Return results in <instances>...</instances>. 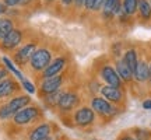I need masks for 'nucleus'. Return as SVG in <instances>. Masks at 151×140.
I'll return each mask as SVG.
<instances>
[{
	"mask_svg": "<svg viewBox=\"0 0 151 140\" xmlns=\"http://www.w3.org/2000/svg\"><path fill=\"white\" fill-rule=\"evenodd\" d=\"M42 118V109L38 107V105H28V107L22 108L21 111L13 116V123L14 126H20V128H24V126H29V125L37 123L38 119Z\"/></svg>",
	"mask_w": 151,
	"mask_h": 140,
	"instance_id": "nucleus-10",
	"label": "nucleus"
},
{
	"mask_svg": "<svg viewBox=\"0 0 151 140\" xmlns=\"http://www.w3.org/2000/svg\"><path fill=\"white\" fill-rule=\"evenodd\" d=\"M150 4H151V0H150Z\"/></svg>",
	"mask_w": 151,
	"mask_h": 140,
	"instance_id": "nucleus-36",
	"label": "nucleus"
},
{
	"mask_svg": "<svg viewBox=\"0 0 151 140\" xmlns=\"http://www.w3.org/2000/svg\"><path fill=\"white\" fill-rule=\"evenodd\" d=\"M21 90L20 83L14 79L9 76L7 79L0 81V101L7 100V98H13L14 95H17V92Z\"/></svg>",
	"mask_w": 151,
	"mask_h": 140,
	"instance_id": "nucleus-14",
	"label": "nucleus"
},
{
	"mask_svg": "<svg viewBox=\"0 0 151 140\" xmlns=\"http://www.w3.org/2000/svg\"><path fill=\"white\" fill-rule=\"evenodd\" d=\"M137 21L146 25L151 22V4L148 0H139V7H137Z\"/></svg>",
	"mask_w": 151,
	"mask_h": 140,
	"instance_id": "nucleus-18",
	"label": "nucleus"
},
{
	"mask_svg": "<svg viewBox=\"0 0 151 140\" xmlns=\"http://www.w3.org/2000/svg\"><path fill=\"white\" fill-rule=\"evenodd\" d=\"M122 60H123L126 65L129 66V69L134 73L136 66H137V62H139V52L136 48H127L123 51V55H122Z\"/></svg>",
	"mask_w": 151,
	"mask_h": 140,
	"instance_id": "nucleus-20",
	"label": "nucleus"
},
{
	"mask_svg": "<svg viewBox=\"0 0 151 140\" xmlns=\"http://www.w3.org/2000/svg\"><path fill=\"white\" fill-rule=\"evenodd\" d=\"M14 28H16V21H14L11 17H7V16L0 17V42H1L3 38L9 32H11Z\"/></svg>",
	"mask_w": 151,
	"mask_h": 140,
	"instance_id": "nucleus-21",
	"label": "nucleus"
},
{
	"mask_svg": "<svg viewBox=\"0 0 151 140\" xmlns=\"http://www.w3.org/2000/svg\"><path fill=\"white\" fill-rule=\"evenodd\" d=\"M70 59H71V56L69 52L60 51L59 53L53 58V60L49 63L48 67L39 74V80H45V79L53 77V76L60 74L62 71H65L70 66Z\"/></svg>",
	"mask_w": 151,
	"mask_h": 140,
	"instance_id": "nucleus-9",
	"label": "nucleus"
},
{
	"mask_svg": "<svg viewBox=\"0 0 151 140\" xmlns=\"http://www.w3.org/2000/svg\"><path fill=\"white\" fill-rule=\"evenodd\" d=\"M21 84H22V87H24V88H25V90L29 92V94H34V92L37 91V90H35V86H34V84L29 80H27V79H25L24 81H21Z\"/></svg>",
	"mask_w": 151,
	"mask_h": 140,
	"instance_id": "nucleus-27",
	"label": "nucleus"
},
{
	"mask_svg": "<svg viewBox=\"0 0 151 140\" xmlns=\"http://www.w3.org/2000/svg\"><path fill=\"white\" fill-rule=\"evenodd\" d=\"M9 76H10V73H9V70L6 69L4 66H3V67L0 66V81H1V80H4V79H7Z\"/></svg>",
	"mask_w": 151,
	"mask_h": 140,
	"instance_id": "nucleus-30",
	"label": "nucleus"
},
{
	"mask_svg": "<svg viewBox=\"0 0 151 140\" xmlns=\"http://www.w3.org/2000/svg\"><path fill=\"white\" fill-rule=\"evenodd\" d=\"M133 80L136 83H139V84H143V83L148 81V62L144 58H139L136 70L133 73Z\"/></svg>",
	"mask_w": 151,
	"mask_h": 140,
	"instance_id": "nucleus-17",
	"label": "nucleus"
},
{
	"mask_svg": "<svg viewBox=\"0 0 151 140\" xmlns=\"http://www.w3.org/2000/svg\"><path fill=\"white\" fill-rule=\"evenodd\" d=\"M66 87H63V88H60V90H58V91L52 92V94H48V95H45V97L41 98L43 105L48 108V109L56 111V107H58V104H59L60 98H62V95H63V92L66 91Z\"/></svg>",
	"mask_w": 151,
	"mask_h": 140,
	"instance_id": "nucleus-19",
	"label": "nucleus"
},
{
	"mask_svg": "<svg viewBox=\"0 0 151 140\" xmlns=\"http://www.w3.org/2000/svg\"><path fill=\"white\" fill-rule=\"evenodd\" d=\"M99 94L108 102L118 107L119 109H124V107H126V90L112 86H102L99 90Z\"/></svg>",
	"mask_w": 151,
	"mask_h": 140,
	"instance_id": "nucleus-12",
	"label": "nucleus"
},
{
	"mask_svg": "<svg viewBox=\"0 0 151 140\" xmlns=\"http://www.w3.org/2000/svg\"><path fill=\"white\" fill-rule=\"evenodd\" d=\"M73 1L74 0H59L56 3V7L58 10H60V14L65 17H69L70 16V11H71V7H73Z\"/></svg>",
	"mask_w": 151,
	"mask_h": 140,
	"instance_id": "nucleus-25",
	"label": "nucleus"
},
{
	"mask_svg": "<svg viewBox=\"0 0 151 140\" xmlns=\"http://www.w3.org/2000/svg\"><path fill=\"white\" fill-rule=\"evenodd\" d=\"M116 140H136V137L132 135V132H122L116 137Z\"/></svg>",
	"mask_w": 151,
	"mask_h": 140,
	"instance_id": "nucleus-28",
	"label": "nucleus"
},
{
	"mask_svg": "<svg viewBox=\"0 0 151 140\" xmlns=\"http://www.w3.org/2000/svg\"><path fill=\"white\" fill-rule=\"evenodd\" d=\"M94 76H98L99 81H102L104 86H112L118 87L122 90H126V86L123 81L120 80L119 74L113 67L112 59L109 56H101L95 60V66H94Z\"/></svg>",
	"mask_w": 151,
	"mask_h": 140,
	"instance_id": "nucleus-1",
	"label": "nucleus"
},
{
	"mask_svg": "<svg viewBox=\"0 0 151 140\" xmlns=\"http://www.w3.org/2000/svg\"><path fill=\"white\" fill-rule=\"evenodd\" d=\"M43 140H55V136H49V137H46V139H43Z\"/></svg>",
	"mask_w": 151,
	"mask_h": 140,
	"instance_id": "nucleus-35",
	"label": "nucleus"
},
{
	"mask_svg": "<svg viewBox=\"0 0 151 140\" xmlns=\"http://www.w3.org/2000/svg\"><path fill=\"white\" fill-rule=\"evenodd\" d=\"M58 1H59V0H43V3L48 6H53V4H56Z\"/></svg>",
	"mask_w": 151,
	"mask_h": 140,
	"instance_id": "nucleus-33",
	"label": "nucleus"
},
{
	"mask_svg": "<svg viewBox=\"0 0 151 140\" xmlns=\"http://www.w3.org/2000/svg\"><path fill=\"white\" fill-rule=\"evenodd\" d=\"M7 11H9V7L0 0V17H3V16H6L7 14Z\"/></svg>",
	"mask_w": 151,
	"mask_h": 140,
	"instance_id": "nucleus-31",
	"label": "nucleus"
},
{
	"mask_svg": "<svg viewBox=\"0 0 151 140\" xmlns=\"http://www.w3.org/2000/svg\"><path fill=\"white\" fill-rule=\"evenodd\" d=\"M83 98L84 97L80 92V88H74L71 84H69L56 107V111L60 113V116L70 115L73 113V111H76L78 107L83 105Z\"/></svg>",
	"mask_w": 151,
	"mask_h": 140,
	"instance_id": "nucleus-4",
	"label": "nucleus"
},
{
	"mask_svg": "<svg viewBox=\"0 0 151 140\" xmlns=\"http://www.w3.org/2000/svg\"><path fill=\"white\" fill-rule=\"evenodd\" d=\"M143 108H144V109H151V98L143 101Z\"/></svg>",
	"mask_w": 151,
	"mask_h": 140,
	"instance_id": "nucleus-32",
	"label": "nucleus"
},
{
	"mask_svg": "<svg viewBox=\"0 0 151 140\" xmlns=\"http://www.w3.org/2000/svg\"><path fill=\"white\" fill-rule=\"evenodd\" d=\"M148 83L151 84V62H148Z\"/></svg>",
	"mask_w": 151,
	"mask_h": 140,
	"instance_id": "nucleus-34",
	"label": "nucleus"
},
{
	"mask_svg": "<svg viewBox=\"0 0 151 140\" xmlns=\"http://www.w3.org/2000/svg\"><path fill=\"white\" fill-rule=\"evenodd\" d=\"M59 52L60 49L56 48L55 43L48 42L43 43V45H39V48L35 51V53L32 55V58L28 62V67L34 74H41Z\"/></svg>",
	"mask_w": 151,
	"mask_h": 140,
	"instance_id": "nucleus-2",
	"label": "nucleus"
},
{
	"mask_svg": "<svg viewBox=\"0 0 151 140\" xmlns=\"http://www.w3.org/2000/svg\"><path fill=\"white\" fill-rule=\"evenodd\" d=\"M70 67H71V65L69 66L65 71H62L60 74H56V76H53V77L45 79V80H41L39 86H38V95L42 98V97H45V95H48V94H52V92L58 91V90L63 88V87L69 86L71 79L74 77V76L71 77Z\"/></svg>",
	"mask_w": 151,
	"mask_h": 140,
	"instance_id": "nucleus-5",
	"label": "nucleus"
},
{
	"mask_svg": "<svg viewBox=\"0 0 151 140\" xmlns=\"http://www.w3.org/2000/svg\"><path fill=\"white\" fill-rule=\"evenodd\" d=\"M31 104V97L27 94H18L14 95L13 98H10L7 102L0 105V119L6 121L10 119L16 115L18 111H21L22 108L28 107Z\"/></svg>",
	"mask_w": 151,
	"mask_h": 140,
	"instance_id": "nucleus-8",
	"label": "nucleus"
},
{
	"mask_svg": "<svg viewBox=\"0 0 151 140\" xmlns=\"http://www.w3.org/2000/svg\"><path fill=\"white\" fill-rule=\"evenodd\" d=\"M112 63H113V67L116 70V73L119 74L120 77V80L123 81L124 86H130V84H133V71L129 69V66L124 63L122 58H119V59H112Z\"/></svg>",
	"mask_w": 151,
	"mask_h": 140,
	"instance_id": "nucleus-16",
	"label": "nucleus"
},
{
	"mask_svg": "<svg viewBox=\"0 0 151 140\" xmlns=\"http://www.w3.org/2000/svg\"><path fill=\"white\" fill-rule=\"evenodd\" d=\"M98 0H86V4H84V10L81 13L80 20H84V18H90V17L94 16L95 13V7H97Z\"/></svg>",
	"mask_w": 151,
	"mask_h": 140,
	"instance_id": "nucleus-23",
	"label": "nucleus"
},
{
	"mask_svg": "<svg viewBox=\"0 0 151 140\" xmlns=\"http://www.w3.org/2000/svg\"><path fill=\"white\" fill-rule=\"evenodd\" d=\"M53 135V125L50 122H41L28 132V140H43Z\"/></svg>",
	"mask_w": 151,
	"mask_h": 140,
	"instance_id": "nucleus-15",
	"label": "nucleus"
},
{
	"mask_svg": "<svg viewBox=\"0 0 151 140\" xmlns=\"http://www.w3.org/2000/svg\"><path fill=\"white\" fill-rule=\"evenodd\" d=\"M84 4H86V0H74L73 1V7L70 11V20H77L81 17V13L84 10Z\"/></svg>",
	"mask_w": 151,
	"mask_h": 140,
	"instance_id": "nucleus-24",
	"label": "nucleus"
},
{
	"mask_svg": "<svg viewBox=\"0 0 151 140\" xmlns=\"http://www.w3.org/2000/svg\"><path fill=\"white\" fill-rule=\"evenodd\" d=\"M1 1H3L7 7H17V6L21 4L22 0H1Z\"/></svg>",
	"mask_w": 151,
	"mask_h": 140,
	"instance_id": "nucleus-29",
	"label": "nucleus"
},
{
	"mask_svg": "<svg viewBox=\"0 0 151 140\" xmlns=\"http://www.w3.org/2000/svg\"><path fill=\"white\" fill-rule=\"evenodd\" d=\"M95 121H97L95 112L92 111V108L90 105H86V104H83L81 107H78L71 113L73 128H78L84 132L92 129L95 126Z\"/></svg>",
	"mask_w": 151,
	"mask_h": 140,
	"instance_id": "nucleus-7",
	"label": "nucleus"
},
{
	"mask_svg": "<svg viewBox=\"0 0 151 140\" xmlns=\"http://www.w3.org/2000/svg\"><path fill=\"white\" fill-rule=\"evenodd\" d=\"M90 107L92 108V111L95 112L97 116L102 125H108L111 123L113 119L118 116L122 109H119L118 107L112 105L111 102H108L105 98H102L101 95H94L90 100Z\"/></svg>",
	"mask_w": 151,
	"mask_h": 140,
	"instance_id": "nucleus-3",
	"label": "nucleus"
},
{
	"mask_svg": "<svg viewBox=\"0 0 151 140\" xmlns=\"http://www.w3.org/2000/svg\"><path fill=\"white\" fill-rule=\"evenodd\" d=\"M122 13V0H105V4L99 11V18L104 24H111L116 21L118 16Z\"/></svg>",
	"mask_w": 151,
	"mask_h": 140,
	"instance_id": "nucleus-13",
	"label": "nucleus"
},
{
	"mask_svg": "<svg viewBox=\"0 0 151 140\" xmlns=\"http://www.w3.org/2000/svg\"><path fill=\"white\" fill-rule=\"evenodd\" d=\"M27 30L24 28H18L16 27L11 32H9L3 38V41L0 42V49L4 52V53H13L16 49H18L22 43L27 41Z\"/></svg>",
	"mask_w": 151,
	"mask_h": 140,
	"instance_id": "nucleus-11",
	"label": "nucleus"
},
{
	"mask_svg": "<svg viewBox=\"0 0 151 140\" xmlns=\"http://www.w3.org/2000/svg\"><path fill=\"white\" fill-rule=\"evenodd\" d=\"M39 45H41V39L38 37L27 38V41L22 43L18 49H16L13 52V62H14V65H17L21 69L28 66V62L32 58V55L35 53V51L39 48Z\"/></svg>",
	"mask_w": 151,
	"mask_h": 140,
	"instance_id": "nucleus-6",
	"label": "nucleus"
},
{
	"mask_svg": "<svg viewBox=\"0 0 151 140\" xmlns=\"http://www.w3.org/2000/svg\"><path fill=\"white\" fill-rule=\"evenodd\" d=\"M137 7H139V0H122V13L127 17L134 18L137 14Z\"/></svg>",
	"mask_w": 151,
	"mask_h": 140,
	"instance_id": "nucleus-22",
	"label": "nucleus"
},
{
	"mask_svg": "<svg viewBox=\"0 0 151 140\" xmlns=\"http://www.w3.org/2000/svg\"><path fill=\"white\" fill-rule=\"evenodd\" d=\"M1 60H3V63H4V67H6V69L10 70V71H13V73L16 74V77L18 79V80H20V81H24V80H25V77L22 76V73L18 69H17L16 66L13 65V62H11L9 58H6V56H4V58H3Z\"/></svg>",
	"mask_w": 151,
	"mask_h": 140,
	"instance_id": "nucleus-26",
	"label": "nucleus"
}]
</instances>
